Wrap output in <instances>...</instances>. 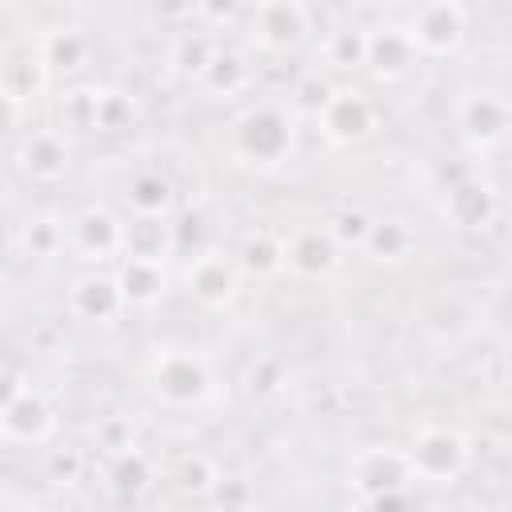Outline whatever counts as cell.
Segmentation results:
<instances>
[{
	"mask_svg": "<svg viewBox=\"0 0 512 512\" xmlns=\"http://www.w3.org/2000/svg\"><path fill=\"white\" fill-rule=\"evenodd\" d=\"M296 152V112L276 100H256L232 120V156L248 168L272 172Z\"/></svg>",
	"mask_w": 512,
	"mask_h": 512,
	"instance_id": "obj_1",
	"label": "cell"
},
{
	"mask_svg": "<svg viewBox=\"0 0 512 512\" xmlns=\"http://www.w3.org/2000/svg\"><path fill=\"white\" fill-rule=\"evenodd\" d=\"M148 384H152V396L164 408H200L212 396L216 376H212V364H208L204 352H196V348H160L148 364Z\"/></svg>",
	"mask_w": 512,
	"mask_h": 512,
	"instance_id": "obj_2",
	"label": "cell"
},
{
	"mask_svg": "<svg viewBox=\"0 0 512 512\" xmlns=\"http://www.w3.org/2000/svg\"><path fill=\"white\" fill-rule=\"evenodd\" d=\"M408 460H412L416 480H424V484H456L472 468V440L460 428L424 424L408 444Z\"/></svg>",
	"mask_w": 512,
	"mask_h": 512,
	"instance_id": "obj_3",
	"label": "cell"
},
{
	"mask_svg": "<svg viewBox=\"0 0 512 512\" xmlns=\"http://www.w3.org/2000/svg\"><path fill=\"white\" fill-rule=\"evenodd\" d=\"M408 36L420 56H456L468 36V8L456 0H432L416 4L408 12Z\"/></svg>",
	"mask_w": 512,
	"mask_h": 512,
	"instance_id": "obj_4",
	"label": "cell"
},
{
	"mask_svg": "<svg viewBox=\"0 0 512 512\" xmlns=\"http://www.w3.org/2000/svg\"><path fill=\"white\" fill-rule=\"evenodd\" d=\"M0 428L8 444H48L56 436V408L40 388L12 380L0 408Z\"/></svg>",
	"mask_w": 512,
	"mask_h": 512,
	"instance_id": "obj_5",
	"label": "cell"
},
{
	"mask_svg": "<svg viewBox=\"0 0 512 512\" xmlns=\"http://www.w3.org/2000/svg\"><path fill=\"white\" fill-rule=\"evenodd\" d=\"M124 228L128 220H120L112 208L104 204H84L72 220H68V248L88 260V264H112L124 260Z\"/></svg>",
	"mask_w": 512,
	"mask_h": 512,
	"instance_id": "obj_6",
	"label": "cell"
},
{
	"mask_svg": "<svg viewBox=\"0 0 512 512\" xmlns=\"http://www.w3.org/2000/svg\"><path fill=\"white\" fill-rule=\"evenodd\" d=\"M312 12L300 0H264L248 12V36L264 52H292L308 40Z\"/></svg>",
	"mask_w": 512,
	"mask_h": 512,
	"instance_id": "obj_7",
	"label": "cell"
},
{
	"mask_svg": "<svg viewBox=\"0 0 512 512\" xmlns=\"http://www.w3.org/2000/svg\"><path fill=\"white\" fill-rule=\"evenodd\" d=\"M416 472H412V460H408V448H392V444H376V448H364L352 456L348 464V484L360 500H372V496H384V492H400V488H412Z\"/></svg>",
	"mask_w": 512,
	"mask_h": 512,
	"instance_id": "obj_8",
	"label": "cell"
},
{
	"mask_svg": "<svg viewBox=\"0 0 512 512\" xmlns=\"http://www.w3.org/2000/svg\"><path fill=\"white\" fill-rule=\"evenodd\" d=\"M316 124H320L328 144L352 148V144H364L376 132L380 112H376V104L364 88H336L332 100L324 104V112L316 116Z\"/></svg>",
	"mask_w": 512,
	"mask_h": 512,
	"instance_id": "obj_9",
	"label": "cell"
},
{
	"mask_svg": "<svg viewBox=\"0 0 512 512\" xmlns=\"http://www.w3.org/2000/svg\"><path fill=\"white\" fill-rule=\"evenodd\" d=\"M240 280H244V272H240L236 256H228V252H220V248H200V252L192 256L188 272H184L188 296H192L200 308H212V312L232 308V300L240 296Z\"/></svg>",
	"mask_w": 512,
	"mask_h": 512,
	"instance_id": "obj_10",
	"label": "cell"
},
{
	"mask_svg": "<svg viewBox=\"0 0 512 512\" xmlns=\"http://www.w3.org/2000/svg\"><path fill=\"white\" fill-rule=\"evenodd\" d=\"M76 148L60 128H28L16 144V168L36 184H60L72 172Z\"/></svg>",
	"mask_w": 512,
	"mask_h": 512,
	"instance_id": "obj_11",
	"label": "cell"
},
{
	"mask_svg": "<svg viewBox=\"0 0 512 512\" xmlns=\"http://www.w3.org/2000/svg\"><path fill=\"white\" fill-rule=\"evenodd\" d=\"M344 260V248L324 224H300L284 236V268L300 280H328Z\"/></svg>",
	"mask_w": 512,
	"mask_h": 512,
	"instance_id": "obj_12",
	"label": "cell"
},
{
	"mask_svg": "<svg viewBox=\"0 0 512 512\" xmlns=\"http://www.w3.org/2000/svg\"><path fill=\"white\" fill-rule=\"evenodd\" d=\"M456 128L464 132L468 144L492 148L512 132V100H504L500 92H488V88L464 92L456 100Z\"/></svg>",
	"mask_w": 512,
	"mask_h": 512,
	"instance_id": "obj_13",
	"label": "cell"
},
{
	"mask_svg": "<svg viewBox=\"0 0 512 512\" xmlns=\"http://www.w3.org/2000/svg\"><path fill=\"white\" fill-rule=\"evenodd\" d=\"M52 84V68L44 64L40 48H12L4 52V64H0V92H4V104L12 116H20L24 108H32Z\"/></svg>",
	"mask_w": 512,
	"mask_h": 512,
	"instance_id": "obj_14",
	"label": "cell"
},
{
	"mask_svg": "<svg viewBox=\"0 0 512 512\" xmlns=\"http://www.w3.org/2000/svg\"><path fill=\"white\" fill-rule=\"evenodd\" d=\"M68 312H72L76 320H84V324H100V328L116 324V320L128 312L124 292H120V284H116V272L92 268V272L76 276L72 288H68Z\"/></svg>",
	"mask_w": 512,
	"mask_h": 512,
	"instance_id": "obj_15",
	"label": "cell"
},
{
	"mask_svg": "<svg viewBox=\"0 0 512 512\" xmlns=\"http://www.w3.org/2000/svg\"><path fill=\"white\" fill-rule=\"evenodd\" d=\"M420 52L408 36L404 24H380V28H368V72L376 80H400L416 68Z\"/></svg>",
	"mask_w": 512,
	"mask_h": 512,
	"instance_id": "obj_16",
	"label": "cell"
},
{
	"mask_svg": "<svg viewBox=\"0 0 512 512\" xmlns=\"http://www.w3.org/2000/svg\"><path fill=\"white\" fill-rule=\"evenodd\" d=\"M496 192L492 184L484 180H456L448 192H444V220L460 232H476V228H488L496 220Z\"/></svg>",
	"mask_w": 512,
	"mask_h": 512,
	"instance_id": "obj_17",
	"label": "cell"
},
{
	"mask_svg": "<svg viewBox=\"0 0 512 512\" xmlns=\"http://www.w3.org/2000/svg\"><path fill=\"white\" fill-rule=\"evenodd\" d=\"M180 252L176 244V224L160 216H132L124 228V256L148 260V264H168Z\"/></svg>",
	"mask_w": 512,
	"mask_h": 512,
	"instance_id": "obj_18",
	"label": "cell"
},
{
	"mask_svg": "<svg viewBox=\"0 0 512 512\" xmlns=\"http://www.w3.org/2000/svg\"><path fill=\"white\" fill-rule=\"evenodd\" d=\"M124 204L132 216H160V220H172V208H176V188L172 180L160 172V168H140L128 176L124 184Z\"/></svg>",
	"mask_w": 512,
	"mask_h": 512,
	"instance_id": "obj_19",
	"label": "cell"
},
{
	"mask_svg": "<svg viewBox=\"0 0 512 512\" xmlns=\"http://www.w3.org/2000/svg\"><path fill=\"white\" fill-rule=\"evenodd\" d=\"M116 284H120L128 308H152L168 292V264H148V260L124 256L116 264Z\"/></svg>",
	"mask_w": 512,
	"mask_h": 512,
	"instance_id": "obj_20",
	"label": "cell"
},
{
	"mask_svg": "<svg viewBox=\"0 0 512 512\" xmlns=\"http://www.w3.org/2000/svg\"><path fill=\"white\" fill-rule=\"evenodd\" d=\"M412 248H416V232H412L408 220H400V216H376L360 252L372 264H404L412 256Z\"/></svg>",
	"mask_w": 512,
	"mask_h": 512,
	"instance_id": "obj_21",
	"label": "cell"
},
{
	"mask_svg": "<svg viewBox=\"0 0 512 512\" xmlns=\"http://www.w3.org/2000/svg\"><path fill=\"white\" fill-rule=\"evenodd\" d=\"M236 264L244 276H256V280L280 276L284 272V240L268 228H252L236 248Z\"/></svg>",
	"mask_w": 512,
	"mask_h": 512,
	"instance_id": "obj_22",
	"label": "cell"
},
{
	"mask_svg": "<svg viewBox=\"0 0 512 512\" xmlns=\"http://www.w3.org/2000/svg\"><path fill=\"white\" fill-rule=\"evenodd\" d=\"M96 108H100V88L96 84H68L56 96V128L64 136L96 132Z\"/></svg>",
	"mask_w": 512,
	"mask_h": 512,
	"instance_id": "obj_23",
	"label": "cell"
},
{
	"mask_svg": "<svg viewBox=\"0 0 512 512\" xmlns=\"http://www.w3.org/2000/svg\"><path fill=\"white\" fill-rule=\"evenodd\" d=\"M248 84H252V68H248V60H244L236 48H216L208 72L200 76V88H204L208 96H216V100H232V96H240Z\"/></svg>",
	"mask_w": 512,
	"mask_h": 512,
	"instance_id": "obj_24",
	"label": "cell"
},
{
	"mask_svg": "<svg viewBox=\"0 0 512 512\" xmlns=\"http://www.w3.org/2000/svg\"><path fill=\"white\" fill-rule=\"evenodd\" d=\"M320 52H324V64L328 68H336V72H360V68H368V28H360V24H336L324 36Z\"/></svg>",
	"mask_w": 512,
	"mask_h": 512,
	"instance_id": "obj_25",
	"label": "cell"
},
{
	"mask_svg": "<svg viewBox=\"0 0 512 512\" xmlns=\"http://www.w3.org/2000/svg\"><path fill=\"white\" fill-rule=\"evenodd\" d=\"M36 48H40L44 64L52 68V76H56V72H76V68L88 60V36H84L80 28H68V24L48 28V32L36 40Z\"/></svg>",
	"mask_w": 512,
	"mask_h": 512,
	"instance_id": "obj_26",
	"label": "cell"
},
{
	"mask_svg": "<svg viewBox=\"0 0 512 512\" xmlns=\"http://www.w3.org/2000/svg\"><path fill=\"white\" fill-rule=\"evenodd\" d=\"M172 484L184 496H216V488L224 484V472H220V464L208 452H196L192 448V452H184L172 464Z\"/></svg>",
	"mask_w": 512,
	"mask_h": 512,
	"instance_id": "obj_27",
	"label": "cell"
},
{
	"mask_svg": "<svg viewBox=\"0 0 512 512\" xmlns=\"http://www.w3.org/2000/svg\"><path fill=\"white\" fill-rule=\"evenodd\" d=\"M152 480H156L152 460L140 448H124V452L108 456V484L116 496H140L152 488Z\"/></svg>",
	"mask_w": 512,
	"mask_h": 512,
	"instance_id": "obj_28",
	"label": "cell"
},
{
	"mask_svg": "<svg viewBox=\"0 0 512 512\" xmlns=\"http://www.w3.org/2000/svg\"><path fill=\"white\" fill-rule=\"evenodd\" d=\"M216 48H220V44H216L208 32H180V36L172 40L168 60H172V68H176L180 76H188V80H196V84H200V76L208 72V64H212Z\"/></svg>",
	"mask_w": 512,
	"mask_h": 512,
	"instance_id": "obj_29",
	"label": "cell"
},
{
	"mask_svg": "<svg viewBox=\"0 0 512 512\" xmlns=\"http://www.w3.org/2000/svg\"><path fill=\"white\" fill-rule=\"evenodd\" d=\"M68 248V220H60V216H32L28 224H24V252L32 256V260H52V256H60Z\"/></svg>",
	"mask_w": 512,
	"mask_h": 512,
	"instance_id": "obj_30",
	"label": "cell"
},
{
	"mask_svg": "<svg viewBox=\"0 0 512 512\" xmlns=\"http://www.w3.org/2000/svg\"><path fill=\"white\" fill-rule=\"evenodd\" d=\"M140 120V104L124 88H100V108H96V132H128Z\"/></svg>",
	"mask_w": 512,
	"mask_h": 512,
	"instance_id": "obj_31",
	"label": "cell"
},
{
	"mask_svg": "<svg viewBox=\"0 0 512 512\" xmlns=\"http://www.w3.org/2000/svg\"><path fill=\"white\" fill-rule=\"evenodd\" d=\"M372 220L376 216H368L364 208H356V204H344V208H336L328 220H324V228L332 232V240L348 252V248H364V240H368V232H372Z\"/></svg>",
	"mask_w": 512,
	"mask_h": 512,
	"instance_id": "obj_32",
	"label": "cell"
},
{
	"mask_svg": "<svg viewBox=\"0 0 512 512\" xmlns=\"http://www.w3.org/2000/svg\"><path fill=\"white\" fill-rule=\"evenodd\" d=\"M332 92H336V84H328L320 72H304V76L296 80L292 96H288V108H292L296 116H320L324 104L332 100Z\"/></svg>",
	"mask_w": 512,
	"mask_h": 512,
	"instance_id": "obj_33",
	"label": "cell"
},
{
	"mask_svg": "<svg viewBox=\"0 0 512 512\" xmlns=\"http://www.w3.org/2000/svg\"><path fill=\"white\" fill-rule=\"evenodd\" d=\"M96 444L108 448L112 456L124 452V448H136V444H132V424H128V416H104V420L96 424Z\"/></svg>",
	"mask_w": 512,
	"mask_h": 512,
	"instance_id": "obj_34",
	"label": "cell"
},
{
	"mask_svg": "<svg viewBox=\"0 0 512 512\" xmlns=\"http://www.w3.org/2000/svg\"><path fill=\"white\" fill-rule=\"evenodd\" d=\"M80 468H84V456H80L76 448H52V452H48V472H52V480H60V484L80 480Z\"/></svg>",
	"mask_w": 512,
	"mask_h": 512,
	"instance_id": "obj_35",
	"label": "cell"
},
{
	"mask_svg": "<svg viewBox=\"0 0 512 512\" xmlns=\"http://www.w3.org/2000/svg\"><path fill=\"white\" fill-rule=\"evenodd\" d=\"M360 512H412V496H408V488H400V492H384V496L360 500Z\"/></svg>",
	"mask_w": 512,
	"mask_h": 512,
	"instance_id": "obj_36",
	"label": "cell"
},
{
	"mask_svg": "<svg viewBox=\"0 0 512 512\" xmlns=\"http://www.w3.org/2000/svg\"><path fill=\"white\" fill-rule=\"evenodd\" d=\"M244 500H248V488H244L240 480H224V484L216 488V504H220L224 512H240Z\"/></svg>",
	"mask_w": 512,
	"mask_h": 512,
	"instance_id": "obj_37",
	"label": "cell"
},
{
	"mask_svg": "<svg viewBox=\"0 0 512 512\" xmlns=\"http://www.w3.org/2000/svg\"><path fill=\"white\" fill-rule=\"evenodd\" d=\"M504 364H508V376H512V344H508V356H504Z\"/></svg>",
	"mask_w": 512,
	"mask_h": 512,
	"instance_id": "obj_38",
	"label": "cell"
},
{
	"mask_svg": "<svg viewBox=\"0 0 512 512\" xmlns=\"http://www.w3.org/2000/svg\"><path fill=\"white\" fill-rule=\"evenodd\" d=\"M340 512H360V508H340Z\"/></svg>",
	"mask_w": 512,
	"mask_h": 512,
	"instance_id": "obj_39",
	"label": "cell"
}]
</instances>
